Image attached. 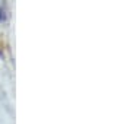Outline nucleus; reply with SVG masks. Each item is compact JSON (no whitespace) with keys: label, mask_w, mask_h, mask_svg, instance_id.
Instances as JSON below:
<instances>
[{"label":"nucleus","mask_w":120,"mask_h":124,"mask_svg":"<svg viewBox=\"0 0 120 124\" xmlns=\"http://www.w3.org/2000/svg\"><path fill=\"white\" fill-rule=\"evenodd\" d=\"M5 9H6V5H2V6H0V22L5 21V18H6V15H5Z\"/></svg>","instance_id":"f257e3e1"}]
</instances>
